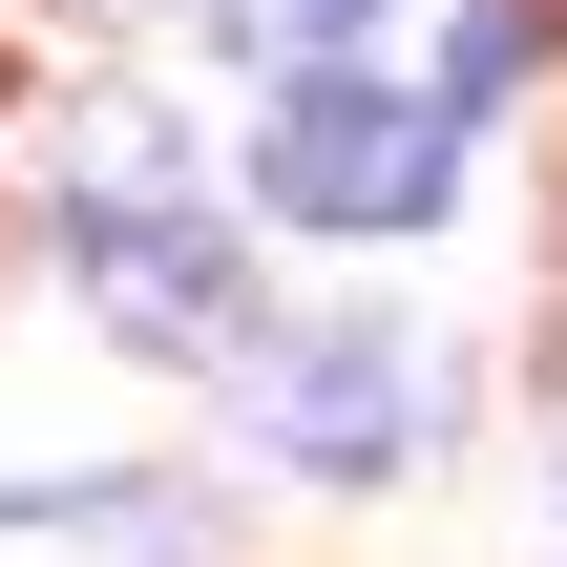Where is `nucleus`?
<instances>
[{"mask_svg": "<svg viewBox=\"0 0 567 567\" xmlns=\"http://www.w3.org/2000/svg\"><path fill=\"white\" fill-rule=\"evenodd\" d=\"M274 210L295 231H421L442 210V168H463V84H379V63H316V84H274Z\"/></svg>", "mask_w": 567, "mask_h": 567, "instance_id": "obj_1", "label": "nucleus"}, {"mask_svg": "<svg viewBox=\"0 0 567 567\" xmlns=\"http://www.w3.org/2000/svg\"><path fill=\"white\" fill-rule=\"evenodd\" d=\"M252 400H274V442H295V463L379 484V463H421L442 358H421V337H295V358H252Z\"/></svg>", "mask_w": 567, "mask_h": 567, "instance_id": "obj_2", "label": "nucleus"}, {"mask_svg": "<svg viewBox=\"0 0 567 567\" xmlns=\"http://www.w3.org/2000/svg\"><path fill=\"white\" fill-rule=\"evenodd\" d=\"M63 231H84V252H126V231H210V189H189V147H168L147 105H84V126H63Z\"/></svg>", "mask_w": 567, "mask_h": 567, "instance_id": "obj_3", "label": "nucleus"}, {"mask_svg": "<svg viewBox=\"0 0 567 567\" xmlns=\"http://www.w3.org/2000/svg\"><path fill=\"white\" fill-rule=\"evenodd\" d=\"M84 295L147 337V358H189V337H231V252L210 231H126V252H84Z\"/></svg>", "mask_w": 567, "mask_h": 567, "instance_id": "obj_4", "label": "nucleus"}, {"mask_svg": "<svg viewBox=\"0 0 567 567\" xmlns=\"http://www.w3.org/2000/svg\"><path fill=\"white\" fill-rule=\"evenodd\" d=\"M0 567H189V526L147 484H84V505H0Z\"/></svg>", "mask_w": 567, "mask_h": 567, "instance_id": "obj_5", "label": "nucleus"}, {"mask_svg": "<svg viewBox=\"0 0 567 567\" xmlns=\"http://www.w3.org/2000/svg\"><path fill=\"white\" fill-rule=\"evenodd\" d=\"M210 21H231L252 63H295V84H316V63H358V21H379V0H210Z\"/></svg>", "mask_w": 567, "mask_h": 567, "instance_id": "obj_6", "label": "nucleus"}, {"mask_svg": "<svg viewBox=\"0 0 567 567\" xmlns=\"http://www.w3.org/2000/svg\"><path fill=\"white\" fill-rule=\"evenodd\" d=\"M547 21H567V0H547Z\"/></svg>", "mask_w": 567, "mask_h": 567, "instance_id": "obj_7", "label": "nucleus"}]
</instances>
